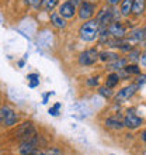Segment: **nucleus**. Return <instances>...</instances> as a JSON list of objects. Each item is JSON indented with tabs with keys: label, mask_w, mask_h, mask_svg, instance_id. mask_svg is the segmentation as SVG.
<instances>
[{
	"label": "nucleus",
	"mask_w": 146,
	"mask_h": 155,
	"mask_svg": "<svg viewBox=\"0 0 146 155\" xmlns=\"http://www.w3.org/2000/svg\"><path fill=\"white\" fill-rule=\"evenodd\" d=\"M100 35V24L97 20H87L80 25L79 28V37L86 42H91V41L97 40Z\"/></svg>",
	"instance_id": "obj_1"
},
{
	"label": "nucleus",
	"mask_w": 146,
	"mask_h": 155,
	"mask_svg": "<svg viewBox=\"0 0 146 155\" xmlns=\"http://www.w3.org/2000/svg\"><path fill=\"white\" fill-rule=\"evenodd\" d=\"M18 121V114L13 110L11 107L3 106L0 107V126L3 127H13Z\"/></svg>",
	"instance_id": "obj_2"
},
{
	"label": "nucleus",
	"mask_w": 146,
	"mask_h": 155,
	"mask_svg": "<svg viewBox=\"0 0 146 155\" xmlns=\"http://www.w3.org/2000/svg\"><path fill=\"white\" fill-rule=\"evenodd\" d=\"M100 59V52L96 48H89L79 55V65L91 66Z\"/></svg>",
	"instance_id": "obj_3"
},
{
	"label": "nucleus",
	"mask_w": 146,
	"mask_h": 155,
	"mask_svg": "<svg viewBox=\"0 0 146 155\" xmlns=\"http://www.w3.org/2000/svg\"><path fill=\"white\" fill-rule=\"evenodd\" d=\"M96 20H97V23L100 24V28L108 27L114 21V8L111 7V6L103 7L101 10L97 12V14H96Z\"/></svg>",
	"instance_id": "obj_4"
},
{
	"label": "nucleus",
	"mask_w": 146,
	"mask_h": 155,
	"mask_svg": "<svg viewBox=\"0 0 146 155\" xmlns=\"http://www.w3.org/2000/svg\"><path fill=\"white\" fill-rule=\"evenodd\" d=\"M96 10H97V6L96 3H91V2H81L79 8H77V14H79V18L80 20H91V17L96 14Z\"/></svg>",
	"instance_id": "obj_5"
},
{
	"label": "nucleus",
	"mask_w": 146,
	"mask_h": 155,
	"mask_svg": "<svg viewBox=\"0 0 146 155\" xmlns=\"http://www.w3.org/2000/svg\"><path fill=\"white\" fill-rule=\"evenodd\" d=\"M20 155H35L38 152V135H34L31 138L23 141V144L18 148Z\"/></svg>",
	"instance_id": "obj_6"
},
{
	"label": "nucleus",
	"mask_w": 146,
	"mask_h": 155,
	"mask_svg": "<svg viewBox=\"0 0 146 155\" xmlns=\"http://www.w3.org/2000/svg\"><path fill=\"white\" fill-rule=\"evenodd\" d=\"M35 134H36L35 127H34V124L31 121L23 123V124H20V126L17 127V130H16V137L17 138H21L23 141L31 138Z\"/></svg>",
	"instance_id": "obj_7"
},
{
	"label": "nucleus",
	"mask_w": 146,
	"mask_h": 155,
	"mask_svg": "<svg viewBox=\"0 0 146 155\" xmlns=\"http://www.w3.org/2000/svg\"><path fill=\"white\" fill-rule=\"evenodd\" d=\"M138 89H139V85H136V83H132V85H129V86H125L124 89H121L117 94H115V102L117 103H124V102H126V100H129V99L136 93V90Z\"/></svg>",
	"instance_id": "obj_8"
},
{
	"label": "nucleus",
	"mask_w": 146,
	"mask_h": 155,
	"mask_svg": "<svg viewBox=\"0 0 146 155\" xmlns=\"http://www.w3.org/2000/svg\"><path fill=\"white\" fill-rule=\"evenodd\" d=\"M76 13H77V7L75 2H72V0H66V2L59 4V14L63 18H73L76 16Z\"/></svg>",
	"instance_id": "obj_9"
},
{
	"label": "nucleus",
	"mask_w": 146,
	"mask_h": 155,
	"mask_svg": "<svg viewBox=\"0 0 146 155\" xmlns=\"http://www.w3.org/2000/svg\"><path fill=\"white\" fill-rule=\"evenodd\" d=\"M124 124H125V127H128L129 130H135V128H138V127L142 126V118L135 114L134 110H128V113H126V116H125V120H124Z\"/></svg>",
	"instance_id": "obj_10"
},
{
	"label": "nucleus",
	"mask_w": 146,
	"mask_h": 155,
	"mask_svg": "<svg viewBox=\"0 0 146 155\" xmlns=\"http://www.w3.org/2000/svg\"><path fill=\"white\" fill-rule=\"evenodd\" d=\"M108 31L111 34V37H114V38H124L126 34L125 25L122 24L121 21H113L108 25Z\"/></svg>",
	"instance_id": "obj_11"
},
{
	"label": "nucleus",
	"mask_w": 146,
	"mask_h": 155,
	"mask_svg": "<svg viewBox=\"0 0 146 155\" xmlns=\"http://www.w3.org/2000/svg\"><path fill=\"white\" fill-rule=\"evenodd\" d=\"M128 65V58H118L113 62H108L107 64V69L110 71H121L124 69L125 66Z\"/></svg>",
	"instance_id": "obj_12"
},
{
	"label": "nucleus",
	"mask_w": 146,
	"mask_h": 155,
	"mask_svg": "<svg viewBox=\"0 0 146 155\" xmlns=\"http://www.w3.org/2000/svg\"><path fill=\"white\" fill-rule=\"evenodd\" d=\"M51 23H52L53 27L56 28H65L66 27V18L59 14V12H53L51 13Z\"/></svg>",
	"instance_id": "obj_13"
},
{
	"label": "nucleus",
	"mask_w": 146,
	"mask_h": 155,
	"mask_svg": "<svg viewBox=\"0 0 146 155\" xmlns=\"http://www.w3.org/2000/svg\"><path fill=\"white\" fill-rule=\"evenodd\" d=\"M106 126L108 128H111V130H121V128L125 127V124H124V121H121L117 117H108L106 120Z\"/></svg>",
	"instance_id": "obj_14"
},
{
	"label": "nucleus",
	"mask_w": 146,
	"mask_h": 155,
	"mask_svg": "<svg viewBox=\"0 0 146 155\" xmlns=\"http://www.w3.org/2000/svg\"><path fill=\"white\" fill-rule=\"evenodd\" d=\"M146 7V0H134V6H132V14L136 17L142 16Z\"/></svg>",
	"instance_id": "obj_15"
},
{
	"label": "nucleus",
	"mask_w": 146,
	"mask_h": 155,
	"mask_svg": "<svg viewBox=\"0 0 146 155\" xmlns=\"http://www.w3.org/2000/svg\"><path fill=\"white\" fill-rule=\"evenodd\" d=\"M132 6H134V0H122L121 2V16L129 17L132 14Z\"/></svg>",
	"instance_id": "obj_16"
},
{
	"label": "nucleus",
	"mask_w": 146,
	"mask_h": 155,
	"mask_svg": "<svg viewBox=\"0 0 146 155\" xmlns=\"http://www.w3.org/2000/svg\"><path fill=\"white\" fill-rule=\"evenodd\" d=\"M145 40H146V35H145L143 28L134 30V31L129 34V38H128V41H135V42H142V41H145Z\"/></svg>",
	"instance_id": "obj_17"
},
{
	"label": "nucleus",
	"mask_w": 146,
	"mask_h": 155,
	"mask_svg": "<svg viewBox=\"0 0 146 155\" xmlns=\"http://www.w3.org/2000/svg\"><path fill=\"white\" fill-rule=\"evenodd\" d=\"M58 4H59V0H41L40 7L45 12H52Z\"/></svg>",
	"instance_id": "obj_18"
},
{
	"label": "nucleus",
	"mask_w": 146,
	"mask_h": 155,
	"mask_svg": "<svg viewBox=\"0 0 146 155\" xmlns=\"http://www.w3.org/2000/svg\"><path fill=\"white\" fill-rule=\"evenodd\" d=\"M118 58H119V55L115 52H111V51H103V52H100V61L107 62V64L115 61Z\"/></svg>",
	"instance_id": "obj_19"
},
{
	"label": "nucleus",
	"mask_w": 146,
	"mask_h": 155,
	"mask_svg": "<svg viewBox=\"0 0 146 155\" xmlns=\"http://www.w3.org/2000/svg\"><path fill=\"white\" fill-rule=\"evenodd\" d=\"M119 74L118 72H111V74L107 76V81H106V86H108V87H115V86L118 85V82H119Z\"/></svg>",
	"instance_id": "obj_20"
},
{
	"label": "nucleus",
	"mask_w": 146,
	"mask_h": 155,
	"mask_svg": "<svg viewBox=\"0 0 146 155\" xmlns=\"http://www.w3.org/2000/svg\"><path fill=\"white\" fill-rule=\"evenodd\" d=\"M124 71H125L129 76L131 75H141V68H139L136 64H129V65H126L125 68H124Z\"/></svg>",
	"instance_id": "obj_21"
},
{
	"label": "nucleus",
	"mask_w": 146,
	"mask_h": 155,
	"mask_svg": "<svg viewBox=\"0 0 146 155\" xmlns=\"http://www.w3.org/2000/svg\"><path fill=\"white\" fill-rule=\"evenodd\" d=\"M141 59V51L139 49H131L129 54H128V61L129 62H138Z\"/></svg>",
	"instance_id": "obj_22"
},
{
	"label": "nucleus",
	"mask_w": 146,
	"mask_h": 155,
	"mask_svg": "<svg viewBox=\"0 0 146 155\" xmlns=\"http://www.w3.org/2000/svg\"><path fill=\"white\" fill-rule=\"evenodd\" d=\"M98 94L103 96L104 99H110L113 96V90H111V87H108V86H103V87L98 89Z\"/></svg>",
	"instance_id": "obj_23"
},
{
	"label": "nucleus",
	"mask_w": 146,
	"mask_h": 155,
	"mask_svg": "<svg viewBox=\"0 0 146 155\" xmlns=\"http://www.w3.org/2000/svg\"><path fill=\"white\" fill-rule=\"evenodd\" d=\"M98 79H100V78H89V79H87V82H86V85L90 86V87L98 86V82H100Z\"/></svg>",
	"instance_id": "obj_24"
},
{
	"label": "nucleus",
	"mask_w": 146,
	"mask_h": 155,
	"mask_svg": "<svg viewBox=\"0 0 146 155\" xmlns=\"http://www.w3.org/2000/svg\"><path fill=\"white\" fill-rule=\"evenodd\" d=\"M59 109H61V103H56L53 107L49 109V114L51 116H58L59 114Z\"/></svg>",
	"instance_id": "obj_25"
},
{
	"label": "nucleus",
	"mask_w": 146,
	"mask_h": 155,
	"mask_svg": "<svg viewBox=\"0 0 146 155\" xmlns=\"http://www.w3.org/2000/svg\"><path fill=\"white\" fill-rule=\"evenodd\" d=\"M24 3L30 7H40L41 0H24Z\"/></svg>",
	"instance_id": "obj_26"
},
{
	"label": "nucleus",
	"mask_w": 146,
	"mask_h": 155,
	"mask_svg": "<svg viewBox=\"0 0 146 155\" xmlns=\"http://www.w3.org/2000/svg\"><path fill=\"white\" fill-rule=\"evenodd\" d=\"M45 154H46V155H62V152H61V150H59V148L52 147V148H49Z\"/></svg>",
	"instance_id": "obj_27"
},
{
	"label": "nucleus",
	"mask_w": 146,
	"mask_h": 155,
	"mask_svg": "<svg viewBox=\"0 0 146 155\" xmlns=\"http://www.w3.org/2000/svg\"><path fill=\"white\" fill-rule=\"evenodd\" d=\"M145 83H146V75H143V74L138 75V78H136V85L142 86V85H145Z\"/></svg>",
	"instance_id": "obj_28"
},
{
	"label": "nucleus",
	"mask_w": 146,
	"mask_h": 155,
	"mask_svg": "<svg viewBox=\"0 0 146 155\" xmlns=\"http://www.w3.org/2000/svg\"><path fill=\"white\" fill-rule=\"evenodd\" d=\"M27 79H28V82H31V81H40V75H38V74H30V75H27Z\"/></svg>",
	"instance_id": "obj_29"
},
{
	"label": "nucleus",
	"mask_w": 146,
	"mask_h": 155,
	"mask_svg": "<svg viewBox=\"0 0 146 155\" xmlns=\"http://www.w3.org/2000/svg\"><path fill=\"white\" fill-rule=\"evenodd\" d=\"M106 2H107V4H108V6H111V7H115L118 3H121L122 0H106Z\"/></svg>",
	"instance_id": "obj_30"
},
{
	"label": "nucleus",
	"mask_w": 146,
	"mask_h": 155,
	"mask_svg": "<svg viewBox=\"0 0 146 155\" xmlns=\"http://www.w3.org/2000/svg\"><path fill=\"white\" fill-rule=\"evenodd\" d=\"M139 61H141V64H142L143 66H146V51L143 54H141V59H139Z\"/></svg>",
	"instance_id": "obj_31"
},
{
	"label": "nucleus",
	"mask_w": 146,
	"mask_h": 155,
	"mask_svg": "<svg viewBox=\"0 0 146 155\" xmlns=\"http://www.w3.org/2000/svg\"><path fill=\"white\" fill-rule=\"evenodd\" d=\"M40 85V81H31L30 82V87H36Z\"/></svg>",
	"instance_id": "obj_32"
},
{
	"label": "nucleus",
	"mask_w": 146,
	"mask_h": 155,
	"mask_svg": "<svg viewBox=\"0 0 146 155\" xmlns=\"http://www.w3.org/2000/svg\"><path fill=\"white\" fill-rule=\"evenodd\" d=\"M142 140H143V141H145V143H146V130L142 133Z\"/></svg>",
	"instance_id": "obj_33"
},
{
	"label": "nucleus",
	"mask_w": 146,
	"mask_h": 155,
	"mask_svg": "<svg viewBox=\"0 0 146 155\" xmlns=\"http://www.w3.org/2000/svg\"><path fill=\"white\" fill-rule=\"evenodd\" d=\"M18 66H21V68H23V66H24V61H20V62H18Z\"/></svg>",
	"instance_id": "obj_34"
},
{
	"label": "nucleus",
	"mask_w": 146,
	"mask_h": 155,
	"mask_svg": "<svg viewBox=\"0 0 146 155\" xmlns=\"http://www.w3.org/2000/svg\"><path fill=\"white\" fill-rule=\"evenodd\" d=\"M35 155H46V154H45V152H40V151H38Z\"/></svg>",
	"instance_id": "obj_35"
},
{
	"label": "nucleus",
	"mask_w": 146,
	"mask_h": 155,
	"mask_svg": "<svg viewBox=\"0 0 146 155\" xmlns=\"http://www.w3.org/2000/svg\"><path fill=\"white\" fill-rule=\"evenodd\" d=\"M143 31H145V35H146V24H145V27H143Z\"/></svg>",
	"instance_id": "obj_36"
},
{
	"label": "nucleus",
	"mask_w": 146,
	"mask_h": 155,
	"mask_svg": "<svg viewBox=\"0 0 146 155\" xmlns=\"http://www.w3.org/2000/svg\"><path fill=\"white\" fill-rule=\"evenodd\" d=\"M143 44H145V45H143V47H145V48H146V40H145V42H143Z\"/></svg>",
	"instance_id": "obj_37"
},
{
	"label": "nucleus",
	"mask_w": 146,
	"mask_h": 155,
	"mask_svg": "<svg viewBox=\"0 0 146 155\" xmlns=\"http://www.w3.org/2000/svg\"><path fill=\"white\" fill-rule=\"evenodd\" d=\"M0 103H2V100H0Z\"/></svg>",
	"instance_id": "obj_38"
}]
</instances>
